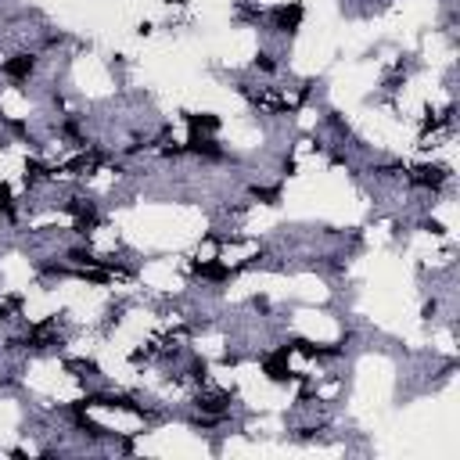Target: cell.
<instances>
[{"instance_id":"6da1fadb","label":"cell","mask_w":460,"mask_h":460,"mask_svg":"<svg viewBox=\"0 0 460 460\" xmlns=\"http://www.w3.org/2000/svg\"><path fill=\"white\" fill-rule=\"evenodd\" d=\"M33 69H37V58L33 54H15L8 65H4V72L11 76V79H25V76H33Z\"/></svg>"},{"instance_id":"7a4b0ae2","label":"cell","mask_w":460,"mask_h":460,"mask_svg":"<svg viewBox=\"0 0 460 460\" xmlns=\"http://www.w3.org/2000/svg\"><path fill=\"white\" fill-rule=\"evenodd\" d=\"M273 22H277V29L291 33V29L302 22V4H291V11H288V8H277V11H273Z\"/></svg>"}]
</instances>
